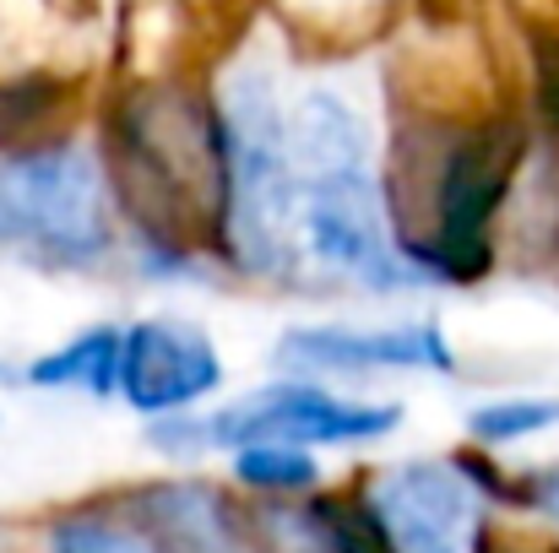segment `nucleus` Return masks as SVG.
<instances>
[{"label":"nucleus","mask_w":559,"mask_h":553,"mask_svg":"<svg viewBox=\"0 0 559 553\" xmlns=\"http://www.w3.org/2000/svg\"><path fill=\"white\" fill-rule=\"evenodd\" d=\"M544 505H549V516L559 521V472H549V478H544Z\"/></svg>","instance_id":"15"},{"label":"nucleus","mask_w":559,"mask_h":553,"mask_svg":"<svg viewBox=\"0 0 559 553\" xmlns=\"http://www.w3.org/2000/svg\"><path fill=\"white\" fill-rule=\"evenodd\" d=\"M55 553H158L147 538H136L131 527L98 521V516H71L55 527Z\"/></svg>","instance_id":"14"},{"label":"nucleus","mask_w":559,"mask_h":553,"mask_svg":"<svg viewBox=\"0 0 559 553\" xmlns=\"http://www.w3.org/2000/svg\"><path fill=\"white\" fill-rule=\"evenodd\" d=\"M374 527L391 553H467L473 489L445 461H407L374 483Z\"/></svg>","instance_id":"7"},{"label":"nucleus","mask_w":559,"mask_h":553,"mask_svg":"<svg viewBox=\"0 0 559 553\" xmlns=\"http://www.w3.org/2000/svg\"><path fill=\"white\" fill-rule=\"evenodd\" d=\"M0 250L38 266L87 272L109 255L104 175L76 147H44L0 164Z\"/></svg>","instance_id":"2"},{"label":"nucleus","mask_w":559,"mask_h":553,"mask_svg":"<svg viewBox=\"0 0 559 553\" xmlns=\"http://www.w3.org/2000/svg\"><path fill=\"white\" fill-rule=\"evenodd\" d=\"M223 385V359L212 348V337L190 321L175 315H153L136 321L120 342V390L136 412H180L190 401H201L206 390Z\"/></svg>","instance_id":"6"},{"label":"nucleus","mask_w":559,"mask_h":553,"mask_svg":"<svg viewBox=\"0 0 559 553\" xmlns=\"http://www.w3.org/2000/svg\"><path fill=\"white\" fill-rule=\"evenodd\" d=\"M223 233L245 272H283L299 233V175L288 115L266 71H239L223 93Z\"/></svg>","instance_id":"1"},{"label":"nucleus","mask_w":559,"mask_h":553,"mask_svg":"<svg viewBox=\"0 0 559 553\" xmlns=\"http://www.w3.org/2000/svg\"><path fill=\"white\" fill-rule=\"evenodd\" d=\"M516 169V136L511 131H473L440 169L435 190V244L429 255L451 272L467 277L478 272L489 250V223L506 201V184Z\"/></svg>","instance_id":"5"},{"label":"nucleus","mask_w":559,"mask_h":553,"mask_svg":"<svg viewBox=\"0 0 559 553\" xmlns=\"http://www.w3.org/2000/svg\"><path fill=\"white\" fill-rule=\"evenodd\" d=\"M299 239L326 272H343L380 293L424 277V266H413L385 233V212H380L370 169L299 180Z\"/></svg>","instance_id":"3"},{"label":"nucleus","mask_w":559,"mask_h":553,"mask_svg":"<svg viewBox=\"0 0 559 553\" xmlns=\"http://www.w3.org/2000/svg\"><path fill=\"white\" fill-rule=\"evenodd\" d=\"M120 342H126L120 326H93V332L71 337L66 348L44 353L38 364H27V385L109 396V390H120Z\"/></svg>","instance_id":"11"},{"label":"nucleus","mask_w":559,"mask_h":553,"mask_svg":"<svg viewBox=\"0 0 559 553\" xmlns=\"http://www.w3.org/2000/svg\"><path fill=\"white\" fill-rule=\"evenodd\" d=\"M142 505H147L142 516H147L153 538L164 543V553H255L239 538V527L228 521L223 500L195 489V483L153 489Z\"/></svg>","instance_id":"10"},{"label":"nucleus","mask_w":559,"mask_h":553,"mask_svg":"<svg viewBox=\"0 0 559 553\" xmlns=\"http://www.w3.org/2000/svg\"><path fill=\"white\" fill-rule=\"evenodd\" d=\"M277 364L294 374H365V369H451V348L435 326H385V332H354V326H299L283 332Z\"/></svg>","instance_id":"8"},{"label":"nucleus","mask_w":559,"mask_h":553,"mask_svg":"<svg viewBox=\"0 0 559 553\" xmlns=\"http://www.w3.org/2000/svg\"><path fill=\"white\" fill-rule=\"evenodd\" d=\"M288 153L299 180L370 169V131L337 93H305L288 120Z\"/></svg>","instance_id":"9"},{"label":"nucleus","mask_w":559,"mask_h":553,"mask_svg":"<svg viewBox=\"0 0 559 553\" xmlns=\"http://www.w3.org/2000/svg\"><path fill=\"white\" fill-rule=\"evenodd\" d=\"M234 472H239V483H250V489H283V494L316 483V461H310V450H305V445H283V440L239 445Z\"/></svg>","instance_id":"13"},{"label":"nucleus","mask_w":559,"mask_h":553,"mask_svg":"<svg viewBox=\"0 0 559 553\" xmlns=\"http://www.w3.org/2000/svg\"><path fill=\"white\" fill-rule=\"evenodd\" d=\"M396 407L380 401H343L310 380H277L261 385L239 401H228L212 418H195L201 450L212 445H255V440H283V445H365L396 429Z\"/></svg>","instance_id":"4"},{"label":"nucleus","mask_w":559,"mask_h":553,"mask_svg":"<svg viewBox=\"0 0 559 553\" xmlns=\"http://www.w3.org/2000/svg\"><path fill=\"white\" fill-rule=\"evenodd\" d=\"M559 423V401L555 396H506V401H489L467 418L473 440L484 445H516V440H533L544 429Z\"/></svg>","instance_id":"12"}]
</instances>
